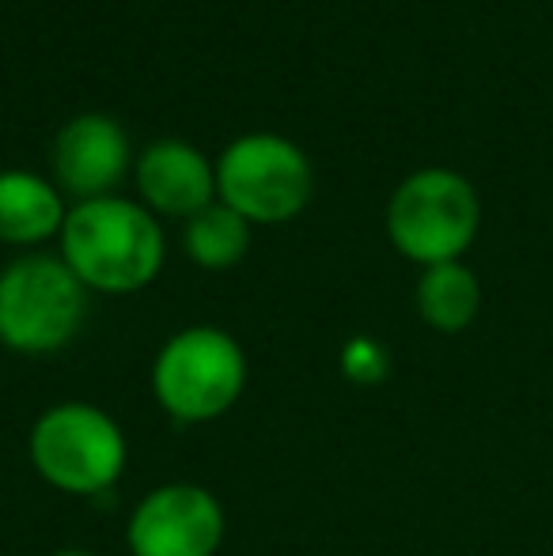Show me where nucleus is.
Masks as SVG:
<instances>
[{
  "mask_svg": "<svg viewBox=\"0 0 553 556\" xmlns=\"http://www.w3.org/2000/svg\"><path fill=\"white\" fill-rule=\"evenodd\" d=\"M61 262L88 292L134 295L163 269V231L144 205L96 198L68 208L61 227Z\"/></svg>",
  "mask_w": 553,
  "mask_h": 556,
  "instance_id": "nucleus-1",
  "label": "nucleus"
},
{
  "mask_svg": "<svg viewBox=\"0 0 553 556\" xmlns=\"http://www.w3.org/2000/svg\"><path fill=\"white\" fill-rule=\"evenodd\" d=\"M27 458L50 489L99 496L122 481L129 443L122 425L91 402H58L27 432Z\"/></svg>",
  "mask_w": 553,
  "mask_h": 556,
  "instance_id": "nucleus-2",
  "label": "nucleus"
},
{
  "mask_svg": "<svg viewBox=\"0 0 553 556\" xmlns=\"http://www.w3.org/2000/svg\"><path fill=\"white\" fill-rule=\"evenodd\" d=\"M247 390V352L221 326L171 333L152 364V394L175 425H209L239 405Z\"/></svg>",
  "mask_w": 553,
  "mask_h": 556,
  "instance_id": "nucleus-3",
  "label": "nucleus"
},
{
  "mask_svg": "<svg viewBox=\"0 0 553 556\" xmlns=\"http://www.w3.org/2000/svg\"><path fill=\"white\" fill-rule=\"evenodd\" d=\"M88 318V288L61 254H23L0 269V344L20 356H50L76 341Z\"/></svg>",
  "mask_w": 553,
  "mask_h": 556,
  "instance_id": "nucleus-4",
  "label": "nucleus"
},
{
  "mask_svg": "<svg viewBox=\"0 0 553 556\" xmlns=\"http://www.w3.org/2000/svg\"><path fill=\"white\" fill-rule=\"evenodd\" d=\"M481 224L474 186L448 167L410 175L387 205V235L394 250L417 265L458 262L470 250Z\"/></svg>",
  "mask_w": 553,
  "mask_h": 556,
  "instance_id": "nucleus-5",
  "label": "nucleus"
},
{
  "mask_svg": "<svg viewBox=\"0 0 553 556\" xmlns=\"http://www.w3.org/2000/svg\"><path fill=\"white\" fill-rule=\"evenodd\" d=\"M216 198L247 224H285L311 201V163L288 137L247 132L216 160Z\"/></svg>",
  "mask_w": 553,
  "mask_h": 556,
  "instance_id": "nucleus-6",
  "label": "nucleus"
},
{
  "mask_svg": "<svg viewBox=\"0 0 553 556\" xmlns=\"http://www.w3.org/2000/svg\"><path fill=\"white\" fill-rule=\"evenodd\" d=\"M228 515L213 489L193 481L155 484L126 522L129 556H216Z\"/></svg>",
  "mask_w": 553,
  "mask_h": 556,
  "instance_id": "nucleus-7",
  "label": "nucleus"
},
{
  "mask_svg": "<svg viewBox=\"0 0 553 556\" xmlns=\"http://www.w3.org/2000/svg\"><path fill=\"white\" fill-rule=\"evenodd\" d=\"M129 170V137L114 117L80 114L53 140V175L76 201L114 198Z\"/></svg>",
  "mask_w": 553,
  "mask_h": 556,
  "instance_id": "nucleus-8",
  "label": "nucleus"
},
{
  "mask_svg": "<svg viewBox=\"0 0 553 556\" xmlns=\"http://www.w3.org/2000/svg\"><path fill=\"white\" fill-rule=\"evenodd\" d=\"M137 190L148 213L198 216L216 198V163L186 140H155L137 160Z\"/></svg>",
  "mask_w": 553,
  "mask_h": 556,
  "instance_id": "nucleus-9",
  "label": "nucleus"
},
{
  "mask_svg": "<svg viewBox=\"0 0 553 556\" xmlns=\"http://www.w3.org/2000/svg\"><path fill=\"white\" fill-rule=\"evenodd\" d=\"M65 201L58 186L27 170H0V242L38 247L65 227Z\"/></svg>",
  "mask_w": 553,
  "mask_h": 556,
  "instance_id": "nucleus-10",
  "label": "nucleus"
},
{
  "mask_svg": "<svg viewBox=\"0 0 553 556\" xmlns=\"http://www.w3.org/2000/svg\"><path fill=\"white\" fill-rule=\"evenodd\" d=\"M481 311V285L463 262L428 265L417 280V315L436 333H463Z\"/></svg>",
  "mask_w": 553,
  "mask_h": 556,
  "instance_id": "nucleus-11",
  "label": "nucleus"
},
{
  "mask_svg": "<svg viewBox=\"0 0 553 556\" xmlns=\"http://www.w3.org/2000/svg\"><path fill=\"white\" fill-rule=\"evenodd\" d=\"M183 247L190 254L193 265L201 269H231L247 257V247H251V224L228 208L224 201H213L209 208H201L198 216L186 220L183 231Z\"/></svg>",
  "mask_w": 553,
  "mask_h": 556,
  "instance_id": "nucleus-12",
  "label": "nucleus"
},
{
  "mask_svg": "<svg viewBox=\"0 0 553 556\" xmlns=\"http://www.w3.org/2000/svg\"><path fill=\"white\" fill-rule=\"evenodd\" d=\"M341 375L356 387H376L391 375V352L376 337H349L341 349Z\"/></svg>",
  "mask_w": 553,
  "mask_h": 556,
  "instance_id": "nucleus-13",
  "label": "nucleus"
},
{
  "mask_svg": "<svg viewBox=\"0 0 553 556\" xmlns=\"http://www.w3.org/2000/svg\"><path fill=\"white\" fill-rule=\"evenodd\" d=\"M50 556H96V553H88V549H58V553H50Z\"/></svg>",
  "mask_w": 553,
  "mask_h": 556,
  "instance_id": "nucleus-14",
  "label": "nucleus"
}]
</instances>
